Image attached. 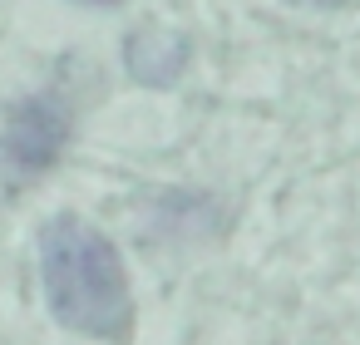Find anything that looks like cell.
I'll return each mask as SVG.
<instances>
[{"label": "cell", "mask_w": 360, "mask_h": 345, "mask_svg": "<svg viewBox=\"0 0 360 345\" xmlns=\"http://www.w3.org/2000/svg\"><path fill=\"white\" fill-rule=\"evenodd\" d=\"M40 281L60 325L94 340H119L129 330V276L119 247L94 222L60 212L40 227Z\"/></svg>", "instance_id": "obj_1"}, {"label": "cell", "mask_w": 360, "mask_h": 345, "mask_svg": "<svg viewBox=\"0 0 360 345\" xmlns=\"http://www.w3.org/2000/svg\"><path fill=\"white\" fill-rule=\"evenodd\" d=\"M70 134H75L70 89H60V84L35 89L6 109V124H0V168L15 183L40 178L60 163V153L70 148Z\"/></svg>", "instance_id": "obj_2"}, {"label": "cell", "mask_w": 360, "mask_h": 345, "mask_svg": "<svg viewBox=\"0 0 360 345\" xmlns=\"http://www.w3.org/2000/svg\"><path fill=\"white\" fill-rule=\"evenodd\" d=\"M188 60H193V40H188L183 30H168V25H143V30H134L129 45H124V70H129V79L143 84V89H168V84H178L183 70H188Z\"/></svg>", "instance_id": "obj_3"}, {"label": "cell", "mask_w": 360, "mask_h": 345, "mask_svg": "<svg viewBox=\"0 0 360 345\" xmlns=\"http://www.w3.org/2000/svg\"><path fill=\"white\" fill-rule=\"evenodd\" d=\"M316 6H335V0H316Z\"/></svg>", "instance_id": "obj_4"}, {"label": "cell", "mask_w": 360, "mask_h": 345, "mask_svg": "<svg viewBox=\"0 0 360 345\" xmlns=\"http://www.w3.org/2000/svg\"><path fill=\"white\" fill-rule=\"evenodd\" d=\"M99 6H114V0H99Z\"/></svg>", "instance_id": "obj_5"}]
</instances>
